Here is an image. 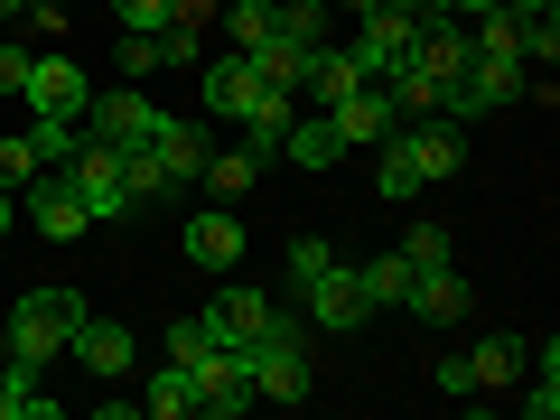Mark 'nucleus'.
<instances>
[{"label":"nucleus","mask_w":560,"mask_h":420,"mask_svg":"<svg viewBox=\"0 0 560 420\" xmlns=\"http://www.w3.org/2000/svg\"><path fill=\"white\" fill-rule=\"evenodd\" d=\"M411 261H401V253H383V261H364V290H374V318H383V308H401V300H411Z\"/></svg>","instance_id":"obj_30"},{"label":"nucleus","mask_w":560,"mask_h":420,"mask_svg":"<svg viewBox=\"0 0 560 420\" xmlns=\"http://www.w3.org/2000/svg\"><path fill=\"white\" fill-rule=\"evenodd\" d=\"M411 38H420V20H411V10H401V0H374L346 57H355L364 75H383V66H393V57H411Z\"/></svg>","instance_id":"obj_13"},{"label":"nucleus","mask_w":560,"mask_h":420,"mask_svg":"<svg viewBox=\"0 0 560 420\" xmlns=\"http://www.w3.org/2000/svg\"><path fill=\"white\" fill-rule=\"evenodd\" d=\"M215 20L234 28V57H253V47L280 28V0H215Z\"/></svg>","instance_id":"obj_26"},{"label":"nucleus","mask_w":560,"mask_h":420,"mask_svg":"<svg viewBox=\"0 0 560 420\" xmlns=\"http://www.w3.org/2000/svg\"><path fill=\"white\" fill-rule=\"evenodd\" d=\"M243 355H253V401H308L318 393V383H308V327L300 318H280L271 337H253Z\"/></svg>","instance_id":"obj_5"},{"label":"nucleus","mask_w":560,"mask_h":420,"mask_svg":"<svg viewBox=\"0 0 560 420\" xmlns=\"http://www.w3.org/2000/svg\"><path fill=\"white\" fill-rule=\"evenodd\" d=\"M28 28H47V38H57V28H66V0H28Z\"/></svg>","instance_id":"obj_38"},{"label":"nucleus","mask_w":560,"mask_h":420,"mask_svg":"<svg viewBox=\"0 0 560 420\" xmlns=\"http://www.w3.org/2000/svg\"><path fill=\"white\" fill-rule=\"evenodd\" d=\"M504 10H533V20H541V10H560V0H504Z\"/></svg>","instance_id":"obj_41"},{"label":"nucleus","mask_w":560,"mask_h":420,"mask_svg":"<svg viewBox=\"0 0 560 420\" xmlns=\"http://www.w3.org/2000/svg\"><path fill=\"white\" fill-rule=\"evenodd\" d=\"M168 10H178V0H113L121 28H168Z\"/></svg>","instance_id":"obj_36"},{"label":"nucleus","mask_w":560,"mask_h":420,"mask_svg":"<svg viewBox=\"0 0 560 420\" xmlns=\"http://www.w3.org/2000/svg\"><path fill=\"white\" fill-rule=\"evenodd\" d=\"M66 178H75V197L94 206V224H103V215H131V187H121V150H113V140H94L84 121H75V140H66Z\"/></svg>","instance_id":"obj_6"},{"label":"nucleus","mask_w":560,"mask_h":420,"mask_svg":"<svg viewBox=\"0 0 560 420\" xmlns=\"http://www.w3.org/2000/svg\"><path fill=\"white\" fill-rule=\"evenodd\" d=\"M253 66H261V84H271V94H300V66H308V47H300V38H280V28H271V38L253 47Z\"/></svg>","instance_id":"obj_27"},{"label":"nucleus","mask_w":560,"mask_h":420,"mask_svg":"<svg viewBox=\"0 0 560 420\" xmlns=\"http://www.w3.org/2000/svg\"><path fill=\"white\" fill-rule=\"evenodd\" d=\"M20 197H28V224H38L47 243H84V234H94V206L75 197V178H47V168H38Z\"/></svg>","instance_id":"obj_10"},{"label":"nucleus","mask_w":560,"mask_h":420,"mask_svg":"<svg viewBox=\"0 0 560 420\" xmlns=\"http://www.w3.org/2000/svg\"><path fill=\"white\" fill-rule=\"evenodd\" d=\"M327 261H337V243H327V234H300V243H290V280H300V290L327 271Z\"/></svg>","instance_id":"obj_33"},{"label":"nucleus","mask_w":560,"mask_h":420,"mask_svg":"<svg viewBox=\"0 0 560 420\" xmlns=\"http://www.w3.org/2000/svg\"><path fill=\"white\" fill-rule=\"evenodd\" d=\"M57 401L38 393V374H20V364H0V420H47Z\"/></svg>","instance_id":"obj_29"},{"label":"nucleus","mask_w":560,"mask_h":420,"mask_svg":"<svg viewBox=\"0 0 560 420\" xmlns=\"http://www.w3.org/2000/svg\"><path fill=\"white\" fill-rule=\"evenodd\" d=\"M401 10H411V20H448V0H401Z\"/></svg>","instance_id":"obj_39"},{"label":"nucleus","mask_w":560,"mask_h":420,"mask_svg":"<svg viewBox=\"0 0 560 420\" xmlns=\"http://www.w3.org/2000/svg\"><path fill=\"white\" fill-rule=\"evenodd\" d=\"M477 10H495V0H448V20H477Z\"/></svg>","instance_id":"obj_40"},{"label":"nucleus","mask_w":560,"mask_h":420,"mask_svg":"<svg viewBox=\"0 0 560 420\" xmlns=\"http://www.w3.org/2000/svg\"><path fill=\"white\" fill-rule=\"evenodd\" d=\"M187 261H197V271H234V261H243V224H234V206H206V215L187 224Z\"/></svg>","instance_id":"obj_22"},{"label":"nucleus","mask_w":560,"mask_h":420,"mask_svg":"<svg viewBox=\"0 0 560 420\" xmlns=\"http://www.w3.org/2000/svg\"><path fill=\"white\" fill-rule=\"evenodd\" d=\"M206 346H215V337H206V318H178V327H168V364H197Z\"/></svg>","instance_id":"obj_34"},{"label":"nucleus","mask_w":560,"mask_h":420,"mask_svg":"<svg viewBox=\"0 0 560 420\" xmlns=\"http://www.w3.org/2000/svg\"><path fill=\"white\" fill-rule=\"evenodd\" d=\"M28 84V47H0V94H20Z\"/></svg>","instance_id":"obj_37"},{"label":"nucleus","mask_w":560,"mask_h":420,"mask_svg":"<svg viewBox=\"0 0 560 420\" xmlns=\"http://www.w3.org/2000/svg\"><path fill=\"white\" fill-rule=\"evenodd\" d=\"M66 355H75L94 383H121L140 346H131V327H121V318H94V308H84V318H75V337H66Z\"/></svg>","instance_id":"obj_12"},{"label":"nucleus","mask_w":560,"mask_h":420,"mask_svg":"<svg viewBox=\"0 0 560 420\" xmlns=\"http://www.w3.org/2000/svg\"><path fill=\"white\" fill-rule=\"evenodd\" d=\"M458 168H467V131H458V113H430L420 131H393V140H383L374 197L401 206V197H420L430 178H458Z\"/></svg>","instance_id":"obj_1"},{"label":"nucleus","mask_w":560,"mask_h":420,"mask_svg":"<svg viewBox=\"0 0 560 420\" xmlns=\"http://www.w3.org/2000/svg\"><path fill=\"white\" fill-rule=\"evenodd\" d=\"M0 20H28V0H0Z\"/></svg>","instance_id":"obj_42"},{"label":"nucleus","mask_w":560,"mask_h":420,"mask_svg":"<svg viewBox=\"0 0 560 420\" xmlns=\"http://www.w3.org/2000/svg\"><path fill=\"white\" fill-rule=\"evenodd\" d=\"M84 131H94V140H113V150H121V140H150V121H160V103H150V94H94V103H84Z\"/></svg>","instance_id":"obj_17"},{"label":"nucleus","mask_w":560,"mask_h":420,"mask_svg":"<svg viewBox=\"0 0 560 420\" xmlns=\"http://www.w3.org/2000/svg\"><path fill=\"white\" fill-rule=\"evenodd\" d=\"M514 401H523V420H551L560 411V355H551V346H541V383H533V393L514 383Z\"/></svg>","instance_id":"obj_32"},{"label":"nucleus","mask_w":560,"mask_h":420,"mask_svg":"<svg viewBox=\"0 0 560 420\" xmlns=\"http://www.w3.org/2000/svg\"><path fill=\"white\" fill-rule=\"evenodd\" d=\"M401 308H411V318H430V327L467 318V271H458V261H430V271L411 280V300H401Z\"/></svg>","instance_id":"obj_19"},{"label":"nucleus","mask_w":560,"mask_h":420,"mask_svg":"<svg viewBox=\"0 0 560 420\" xmlns=\"http://www.w3.org/2000/svg\"><path fill=\"white\" fill-rule=\"evenodd\" d=\"M75 318H84L75 290H28V300L10 308V355H0V364H20V374L57 364V355H66V337H75Z\"/></svg>","instance_id":"obj_3"},{"label":"nucleus","mask_w":560,"mask_h":420,"mask_svg":"<svg viewBox=\"0 0 560 420\" xmlns=\"http://www.w3.org/2000/svg\"><path fill=\"white\" fill-rule=\"evenodd\" d=\"M206 113L243 121V140H261V150H280V131H290V94H271L253 57H215L206 66Z\"/></svg>","instance_id":"obj_2"},{"label":"nucleus","mask_w":560,"mask_h":420,"mask_svg":"<svg viewBox=\"0 0 560 420\" xmlns=\"http://www.w3.org/2000/svg\"><path fill=\"white\" fill-rule=\"evenodd\" d=\"M411 57L430 66V75H440L448 94H458V75H467V57H477V47H467V20H420V38H411Z\"/></svg>","instance_id":"obj_21"},{"label":"nucleus","mask_w":560,"mask_h":420,"mask_svg":"<svg viewBox=\"0 0 560 420\" xmlns=\"http://www.w3.org/2000/svg\"><path fill=\"white\" fill-rule=\"evenodd\" d=\"M0 234H10V197H0Z\"/></svg>","instance_id":"obj_44"},{"label":"nucleus","mask_w":560,"mask_h":420,"mask_svg":"<svg viewBox=\"0 0 560 420\" xmlns=\"http://www.w3.org/2000/svg\"><path fill=\"white\" fill-rule=\"evenodd\" d=\"M523 374H533V346H523L514 327H495V337H477L467 355L440 364V393H458V401H467V393H514Z\"/></svg>","instance_id":"obj_4"},{"label":"nucleus","mask_w":560,"mask_h":420,"mask_svg":"<svg viewBox=\"0 0 560 420\" xmlns=\"http://www.w3.org/2000/svg\"><path fill=\"white\" fill-rule=\"evenodd\" d=\"M327 121H337V140H346V150H383V140L401 131L393 94H383L374 75H364V84H355V94H346V103H327Z\"/></svg>","instance_id":"obj_11"},{"label":"nucleus","mask_w":560,"mask_h":420,"mask_svg":"<svg viewBox=\"0 0 560 420\" xmlns=\"http://www.w3.org/2000/svg\"><path fill=\"white\" fill-rule=\"evenodd\" d=\"M187 374H197V411H215V420H234L243 401H253V355H243V346H206Z\"/></svg>","instance_id":"obj_8"},{"label":"nucleus","mask_w":560,"mask_h":420,"mask_svg":"<svg viewBox=\"0 0 560 420\" xmlns=\"http://www.w3.org/2000/svg\"><path fill=\"white\" fill-rule=\"evenodd\" d=\"M66 140H75V121H38V131H10V140H0V197H20V187L38 178L47 160H66Z\"/></svg>","instance_id":"obj_15"},{"label":"nucleus","mask_w":560,"mask_h":420,"mask_svg":"<svg viewBox=\"0 0 560 420\" xmlns=\"http://www.w3.org/2000/svg\"><path fill=\"white\" fill-rule=\"evenodd\" d=\"M261 168H271V150H261V140H243V150H206L197 178H206V197H215V206H243V187H253Z\"/></svg>","instance_id":"obj_20"},{"label":"nucleus","mask_w":560,"mask_h":420,"mask_svg":"<svg viewBox=\"0 0 560 420\" xmlns=\"http://www.w3.org/2000/svg\"><path fill=\"white\" fill-rule=\"evenodd\" d=\"M355 84H364V66L355 57H346V47H308V66H300V94L308 103H318V113H327V103H346V94H355Z\"/></svg>","instance_id":"obj_23"},{"label":"nucleus","mask_w":560,"mask_h":420,"mask_svg":"<svg viewBox=\"0 0 560 420\" xmlns=\"http://www.w3.org/2000/svg\"><path fill=\"white\" fill-rule=\"evenodd\" d=\"M113 66H121V75H160V66H168V28H121V47H113Z\"/></svg>","instance_id":"obj_28"},{"label":"nucleus","mask_w":560,"mask_h":420,"mask_svg":"<svg viewBox=\"0 0 560 420\" xmlns=\"http://www.w3.org/2000/svg\"><path fill=\"white\" fill-rule=\"evenodd\" d=\"M401 261H411V271H430V261H458V234H448V224H411V234H401Z\"/></svg>","instance_id":"obj_31"},{"label":"nucleus","mask_w":560,"mask_h":420,"mask_svg":"<svg viewBox=\"0 0 560 420\" xmlns=\"http://www.w3.org/2000/svg\"><path fill=\"white\" fill-rule=\"evenodd\" d=\"M318 0H290V10H280V38H300V47H318Z\"/></svg>","instance_id":"obj_35"},{"label":"nucleus","mask_w":560,"mask_h":420,"mask_svg":"<svg viewBox=\"0 0 560 420\" xmlns=\"http://www.w3.org/2000/svg\"><path fill=\"white\" fill-rule=\"evenodd\" d=\"M337 150H346V140H337V121H327V113H290V131H280V160H300V168H337Z\"/></svg>","instance_id":"obj_24"},{"label":"nucleus","mask_w":560,"mask_h":420,"mask_svg":"<svg viewBox=\"0 0 560 420\" xmlns=\"http://www.w3.org/2000/svg\"><path fill=\"white\" fill-rule=\"evenodd\" d=\"M197 318H206V337H215V346H253V337H271V327H280V308L261 300V290H224V300L197 308Z\"/></svg>","instance_id":"obj_16"},{"label":"nucleus","mask_w":560,"mask_h":420,"mask_svg":"<svg viewBox=\"0 0 560 420\" xmlns=\"http://www.w3.org/2000/svg\"><path fill=\"white\" fill-rule=\"evenodd\" d=\"M383 94H393V113H411V121H430V113H448V84L440 75H430V66H420V57H393V66H383Z\"/></svg>","instance_id":"obj_18"},{"label":"nucleus","mask_w":560,"mask_h":420,"mask_svg":"<svg viewBox=\"0 0 560 420\" xmlns=\"http://www.w3.org/2000/svg\"><path fill=\"white\" fill-rule=\"evenodd\" d=\"M140 420H197V374L187 364H160L150 393H140Z\"/></svg>","instance_id":"obj_25"},{"label":"nucleus","mask_w":560,"mask_h":420,"mask_svg":"<svg viewBox=\"0 0 560 420\" xmlns=\"http://www.w3.org/2000/svg\"><path fill=\"white\" fill-rule=\"evenodd\" d=\"M308 318H318V327H337V337H346V327H364V318H374V290H364V271L327 261V271L308 280Z\"/></svg>","instance_id":"obj_14"},{"label":"nucleus","mask_w":560,"mask_h":420,"mask_svg":"<svg viewBox=\"0 0 560 420\" xmlns=\"http://www.w3.org/2000/svg\"><path fill=\"white\" fill-rule=\"evenodd\" d=\"M337 10H355V20H364V10H374V0H337Z\"/></svg>","instance_id":"obj_43"},{"label":"nucleus","mask_w":560,"mask_h":420,"mask_svg":"<svg viewBox=\"0 0 560 420\" xmlns=\"http://www.w3.org/2000/svg\"><path fill=\"white\" fill-rule=\"evenodd\" d=\"M523 94H533V66L523 57H467L448 113H495V103H523Z\"/></svg>","instance_id":"obj_9"},{"label":"nucleus","mask_w":560,"mask_h":420,"mask_svg":"<svg viewBox=\"0 0 560 420\" xmlns=\"http://www.w3.org/2000/svg\"><path fill=\"white\" fill-rule=\"evenodd\" d=\"M20 94H28V113H38V121H75L84 103H94V75H84L75 57H28Z\"/></svg>","instance_id":"obj_7"}]
</instances>
